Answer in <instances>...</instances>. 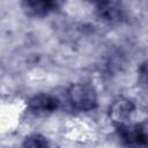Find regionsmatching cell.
<instances>
[{"instance_id":"obj_1","label":"cell","mask_w":148,"mask_h":148,"mask_svg":"<svg viewBox=\"0 0 148 148\" xmlns=\"http://www.w3.org/2000/svg\"><path fill=\"white\" fill-rule=\"evenodd\" d=\"M67 95L72 106L79 111H92L98 105L97 92L89 83H73L68 88Z\"/></svg>"},{"instance_id":"obj_2","label":"cell","mask_w":148,"mask_h":148,"mask_svg":"<svg viewBox=\"0 0 148 148\" xmlns=\"http://www.w3.org/2000/svg\"><path fill=\"white\" fill-rule=\"evenodd\" d=\"M117 134L126 148H148V131L139 124L116 125Z\"/></svg>"},{"instance_id":"obj_3","label":"cell","mask_w":148,"mask_h":148,"mask_svg":"<svg viewBox=\"0 0 148 148\" xmlns=\"http://www.w3.org/2000/svg\"><path fill=\"white\" fill-rule=\"evenodd\" d=\"M60 101L50 94H36L28 99V109L37 116H45L58 110Z\"/></svg>"},{"instance_id":"obj_4","label":"cell","mask_w":148,"mask_h":148,"mask_svg":"<svg viewBox=\"0 0 148 148\" xmlns=\"http://www.w3.org/2000/svg\"><path fill=\"white\" fill-rule=\"evenodd\" d=\"M97 16L110 24L119 23L125 18V9L121 3L116 1H104L96 5Z\"/></svg>"},{"instance_id":"obj_5","label":"cell","mask_w":148,"mask_h":148,"mask_svg":"<svg viewBox=\"0 0 148 148\" xmlns=\"http://www.w3.org/2000/svg\"><path fill=\"white\" fill-rule=\"evenodd\" d=\"M60 6V2L53 0H24L21 2L23 12L28 16L32 17H43L54 10Z\"/></svg>"},{"instance_id":"obj_6","label":"cell","mask_w":148,"mask_h":148,"mask_svg":"<svg viewBox=\"0 0 148 148\" xmlns=\"http://www.w3.org/2000/svg\"><path fill=\"white\" fill-rule=\"evenodd\" d=\"M134 103L126 97H118L110 105V118L116 125L124 124L134 111Z\"/></svg>"},{"instance_id":"obj_7","label":"cell","mask_w":148,"mask_h":148,"mask_svg":"<svg viewBox=\"0 0 148 148\" xmlns=\"http://www.w3.org/2000/svg\"><path fill=\"white\" fill-rule=\"evenodd\" d=\"M22 148H50V145L44 135L39 133H32L24 138Z\"/></svg>"},{"instance_id":"obj_8","label":"cell","mask_w":148,"mask_h":148,"mask_svg":"<svg viewBox=\"0 0 148 148\" xmlns=\"http://www.w3.org/2000/svg\"><path fill=\"white\" fill-rule=\"evenodd\" d=\"M139 80L145 87L148 88V60L142 62L139 67Z\"/></svg>"}]
</instances>
